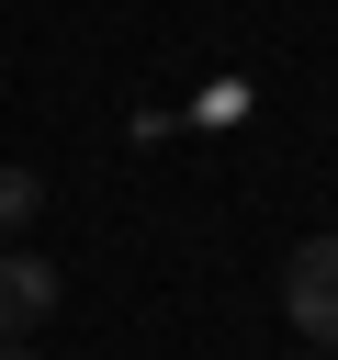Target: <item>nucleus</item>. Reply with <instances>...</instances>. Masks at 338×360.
Listing matches in <instances>:
<instances>
[{
	"instance_id": "5",
	"label": "nucleus",
	"mask_w": 338,
	"mask_h": 360,
	"mask_svg": "<svg viewBox=\"0 0 338 360\" xmlns=\"http://www.w3.org/2000/svg\"><path fill=\"white\" fill-rule=\"evenodd\" d=\"M315 360H327V349H315Z\"/></svg>"
},
{
	"instance_id": "2",
	"label": "nucleus",
	"mask_w": 338,
	"mask_h": 360,
	"mask_svg": "<svg viewBox=\"0 0 338 360\" xmlns=\"http://www.w3.org/2000/svg\"><path fill=\"white\" fill-rule=\"evenodd\" d=\"M68 304V281H56V259H34V248H11L0 259V338H34L45 315Z\"/></svg>"
},
{
	"instance_id": "4",
	"label": "nucleus",
	"mask_w": 338,
	"mask_h": 360,
	"mask_svg": "<svg viewBox=\"0 0 338 360\" xmlns=\"http://www.w3.org/2000/svg\"><path fill=\"white\" fill-rule=\"evenodd\" d=\"M0 360H34V349H23V338H0Z\"/></svg>"
},
{
	"instance_id": "1",
	"label": "nucleus",
	"mask_w": 338,
	"mask_h": 360,
	"mask_svg": "<svg viewBox=\"0 0 338 360\" xmlns=\"http://www.w3.org/2000/svg\"><path fill=\"white\" fill-rule=\"evenodd\" d=\"M282 315L304 326V349L338 360V236H304V248L282 259Z\"/></svg>"
},
{
	"instance_id": "3",
	"label": "nucleus",
	"mask_w": 338,
	"mask_h": 360,
	"mask_svg": "<svg viewBox=\"0 0 338 360\" xmlns=\"http://www.w3.org/2000/svg\"><path fill=\"white\" fill-rule=\"evenodd\" d=\"M34 202H45V180H34V169H0V236H23Z\"/></svg>"
}]
</instances>
